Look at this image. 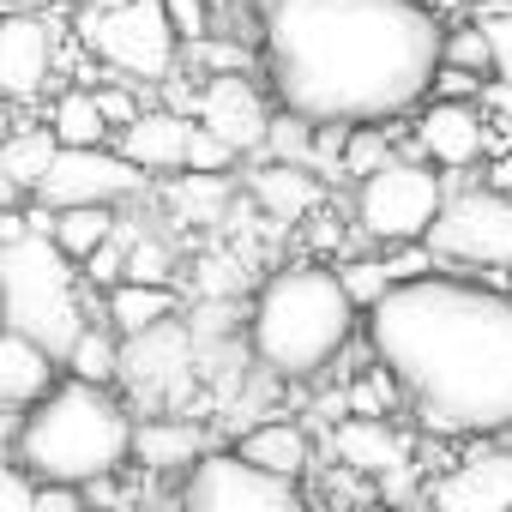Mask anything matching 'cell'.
Wrapping results in <instances>:
<instances>
[{
	"instance_id": "1",
	"label": "cell",
	"mask_w": 512,
	"mask_h": 512,
	"mask_svg": "<svg viewBox=\"0 0 512 512\" xmlns=\"http://www.w3.org/2000/svg\"><path fill=\"white\" fill-rule=\"evenodd\" d=\"M428 0H253V43L284 115L314 127L398 121L440 67Z\"/></svg>"
},
{
	"instance_id": "20",
	"label": "cell",
	"mask_w": 512,
	"mask_h": 512,
	"mask_svg": "<svg viewBox=\"0 0 512 512\" xmlns=\"http://www.w3.org/2000/svg\"><path fill=\"white\" fill-rule=\"evenodd\" d=\"M229 452H235L241 464H253V470H266V476H284V482H302V476L314 470V440H308V428L290 422V416L241 428Z\"/></svg>"
},
{
	"instance_id": "2",
	"label": "cell",
	"mask_w": 512,
	"mask_h": 512,
	"mask_svg": "<svg viewBox=\"0 0 512 512\" xmlns=\"http://www.w3.org/2000/svg\"><path fill=\"white\" fill-rule=\"evenodd\" d=\"M368 356L428 434H512V296L476 278L392 284L368 308Z\"/></svg>"
},
{
	"instance_id": "5",
	"label": "cell",
	"mask_w": 512,
	"mask_h": 512,
	"mask_svg": "<svg viewBox=\"0 0 512 512\" xmlns=\"http://www.w3.org/2000/svg\"><path fill=\"white\" fill-rule=\"evenodd\" d=\"M0 302H7V332H25L55 362L73 350V338L91 326L85 314V278L49 235H19L0 247Z\"/></svg>"
},
{
	"instance_id": "22",
	"label": "cell",
	"mask_w": 512,
	"mask_h": 512,
	"mask_svg": "<svg viewBox=\"0 0 512 512\" xmlns=\"http://www.w3.org/2000/svg\"><path fill=\"white\" fill-rule=\"evenodd\" d=\"M163 320H181V296L175 290H157V284H115L103 290V326L115 338H139Z\"/></svg>"
},
{
	"instance_id": "10",
	"label": "cell",
	"mask_w": 512,
	"mask_h": 512,
	"mask_svg": "<svg viewBox=\"0 0 512 512\" xmlns=\"http://www.w3.org/2000/svg\"><path fill=\"white\" fill-rule=\"evenodd\" d=\"M175 512H314L302 482L266 476L241 464L229 446H211L199 464L181 470L175 482Z\"/></svg>"
},
{
	"instance_id": "3",
	"label": "cell",
	"mask_w": 512,
	"mask_h": 512,
	"mask_svg": "<svg viewBox=\"0 0 512 512\" xmlns=\"http://www.w3.org/2000/svg\"><path fill=\"white\" fill-rule=\"evenodd\" d=\"M241 338H247V362L266 380L302 386V380H320L350 350L356 308L338 290L326 260H290L260 278L247 320H241Z\"/></svg>"
},
{
	"instance_id": "28",
	"label": "cell",
	"mask_w": 512,
	"mask_h": 512,
	"mask_svg": "<svg viewBox=\"0 0 512 512\" xmlns=\"http://www.w3.org/2000/svg\"><path fill=\"white\" fill-rule=\"evenodd\" d=\"M115 356H121V338H115L103 320H91V326L73 338V350L61 356V374H67V380H85V386H115Z\"/></svg>"
},
{
	"instance_id": "17",
	"label": "cell",
	"mask_w": 512,
	"mask_h": 512,
	"mask_svg": "<svg viewBox=\"0 0 512 512\" xmlns=\"http://www.w3.org/2000/svg\"><path fill=\"white\" fill-rule=\"evenodd\" d=\"M187 133H193V115H175V109H163V103H151V109H139L109 145L145 175V181H157V175H181V157H187Z\"/></svg>"
},
{
	"instance_id": "12",
	"label": "cell",
	"mask_w": 512,
	"mask_h": 512,
	"mask_svg": "<svg viewBox=\"0 0 512 512\" xmlns=\"http://www.w3.org/2000/svg\"><path fill=\"white\" fill-rule=\"evenodd\" d=\"M55 67H61V37L49 19H37V13L0 19V103L31 109L37 97H49Z\"/></svg>"
},
{
	"instance_id": "29",
	"label": "cell",
	"mask_w": 512,
	"mask_h": 512,
	"mask_svg": "<svg viewBox=\"0 0 512 512\" xmlns=\"http://www.w3.org/2000/svg\"><path fill=\"white\" fill-rule=\"evenodd\" d=\"M398 157V133L386 121L368 127H344V151H338V181H368L374 169H386Z\"/></svg>"
},
{
	"instance_id": "32",
	"label": "cell",
	"mask_w": 512,
	"mask_h": 512,
	"mask_svg": "<svg viewBox=\"0 0 512 512\" xmlns=\"http://www.w3.org/2000/svg\"><path fill=\"white\" fill-rule=\"evenodd\" d=\"M332 278H338V290L350 296V308L356 314H368L386 290H392V278H386V266H380V253H368V260H344V266H332Z\"/></svg>"
},
{
	"instance_id": "33",
	"label": "cell",
	"mask_w": 512,
	"mask_h": 512,
	"mask_svg": "<svg viewBox=\"0 0 512 512\" xmlns=\"http://www.w3.org/2000/svg\"><path fill=\"white\" fill-rule=\"evenodd\" d=\"M440 67L488 79V37H482V25H446L440 31Z\"/></svg>"
},
{
	"instance_id": "42",
	"label": "cell",
	"mask_w": 512,
	"mask_h": 512,
	"mask_svg": "<svg viewBox=\"0 0 512 512\" xmlns=\"http://www.w3.org/2000/svg\"><path fill=\"white\" fill-rule=\"evenodd\" d=\"M31 512H91L79 488H61V482H37L31 494Z\"/></svg>"
},
{
	"instance_id": "21",
	"label": "cell",
	"mask_w": 512,
	"mask_h": 512,
	"mask_svg": "<svg viewBox=\"0 0 512 512\" xmlns=\"http://www.w3.org/2000/svg\"><path fill=\"white\" fill-rule=\"evenodd\" d=\"M55 380H61V362H55L43 344H31L25 332H7V326H0V410H7V416H25Z\"/></svg>"
},
{
	"instance_id": "23",
	"label": "cell",
	"mask_w": 512,
	"mask_h": 512,
	"mask_svg": "<svg viewBox=\"0 0 512 512\" xmlns=\"http://www.w3.org/2000/svg\"><path fill=\"white\" fill-rule=\"evenodd\" d=\"M43 127L55 133V145H61V151H91V145H109V139H115V133H109V121H103V115H97V103H91V85H61V91L49 97Z\"/></svg>"
},
{
	"instance_id": "9",
	"label": "cell",
	"mask_w": 512,
	"mask_h": 512,
	"mask_svg": "<svg viewBox=\"0 0 512 512\" xmlns=\"http://www.w3.org/2000/svg\"><path fill=\"white\" fill-rule=\"evenodd\" d=\"M446 199V181L434 175V163L398 151L386 169H374L368 181H356V223L368 241L380 247H404V241H422L434 211Z\"/></svg>"
},
{
	"instance_id": "43",
	"label": "cell",
	"mask_w": 512,
	"mask_h": 512,
	"mask_svg": "<svg viewBox=\"0 0 512 512\" xmlns=\"http://www.w3.org/2000/svg\"><path fill=\"white\" fill-rule=\"evenodd\" d=\"M476 109H482V115H500V127H512V85H500V79H482V91H476Z\"/></svg>"
},
{
	"instance_id": "38",
	"label": "cell",
	"mask_w": 512,
	"mask_h": 512,
	"mask_svg": "<svg viewBox=\"0 0 512 512\" xmlns=\"http://www.w3.org/2000/svg\"><path fill=\"white\" fill-rule=\"evenodd\" d=\"M380 266H386V278H392V284H422V278H434V272H440V266H434V253H428L422 241L386 247V253H380Z\"/></svg>"
},
{
	"instance_id": "18",
	"label": "cell",
	"mask_w": 512,
	"mask_h": 512,
	"mask_svg": "<svg viewBox=\"0 0 512 512\" xmlns=\"http://www.w3.org/2000/svg\"><path fill=\"white\" fill-rule=\"evenodd\" d=\"M247 205L260 211L266 223L290 229V223H308L326 205V181L314 169H302V163H266L260 157L247 169Z\"/></svg>"
},
{
	"instance_id": "26",
	"label": "cell",
	"mask_w": 512,
	"mask_h": 512,
	"mask_svg": "<svg viewBox=\"0 0 512 512\" xmlns=\"http://www.w3.org/2000/svg\"><path fill=\"white\" fill-rule=\"evenodd\" d=\"M61 145H55V133L37 121V127H13V133H0V169H7V181L31 199V187L43 181V169H49V157H55Z\"/></svg>"
},
{
	"instance_id": "46",
	"label": "cell",
	"mask_w": 512,
	"mask_h": 512,
	"mask_svg": "<svg viewBox=\"0 0 512 512\" xmlns=\"http://www.w3.org/2000/svg\"><path fill=\"white\" fill-rule=\"evenodd\" d=\"M19 199H25V193H19V187L7 181V169H0V211H7V205H19Z\"/></svg>"
},
{
	"instance_id": "31",
	"label": "cell",
	"mask_w": 512,
	"mask_h": 512,
	"mask_svg": "<svg viewBox=\"0 0 512 512\" xmlns=\"http://www.w3.org/2000/svg\"><path fill=\"white\" fill-rule=\"evenodd\" d=\"M260 157H266V163H302V169H308V157H314V121L272 109V127H266Z\"/></svg>"
},
{
	"instance_id": "25",
	"label": "cell",
	"mask_w": 512,
	"mask_h": 512,
	"mask_svg": "<svg viewBox=\"0 0 512 512\" xmlns=\"http://www.w3.org/2000/svg\"><path fill=\"white\" fill-rule=\"evenodd\" d=\"M163 199L181 223H223L229 199H235V181L229 175H163Z\"/></svg>"
},
{
	"instance_id": "7",
	"label": "cell",
	"mask_w": 512,
	"mask_h": 512,
	"mask_svg": "<svg viewBox=\"0 0 512 512\" xmlns=\"http://www.w3.org/2000/svg\"><path fill=\"white\" fill-rule=\"evenodd\" d=\"M79 43L97 55L103 73H115L139 91H157L163 79L181 73V37L163 19V0H127V7H115L103 19L79 13Z\"/></svg>"
},
{
	"instance_id": "27",
	"label": "cell",
	"mask_w": 512,
	"mask_h": 512,
	"mask_svg": "<svg viewBox=\"0 0 512 512\" xmlns=\"http://www.w3.org/2000/svg\"><path fill=\"white\" fill-rule=\"evenodd\" d=\"M127 229V223H121ZM175 247L157 235V229H127V253H121V284H157V290H175Z\"/></svg>"
},
{
	"instance_id": "8",
	"label": "cell",
	"mask_w": 512,
	"mask_h": 512,
	"mask_svg": "<svg viewBox=\"0 0 512 512\" xmlns=\"http://www.w3.org/2000/svg\"><path fill=\"white\" fill-rule=\"evenodd\" d=\"M199 380V356H193V338L181 320H163L139 338H121V356H115V392L133 416H169L187 404Z\"/></svg>"
},
{
	"instance_id": "6",
	"label": "cell",
	"mask_w": 512,
	"mask_h": 512,
	"mask_svg": "<svg viewBox=\"0 0 512 512\" xmlns=\"http://www.w3.org/2000/svg\"><path fill=\"white\" fill-rule=\"evenodd\" d=\"M422 247L446 278H488L512 272V193L494 187H446Z\"/></svg>"
},
{
	"instance_id": "47",
	"label": "cell",
	"mask_w": 512,
	"mask_h": 512,
	"mask_svg": "<svg viewBox=\"0 0 512 512\" xmlns=\"http://www.w3.org/2000/svg\"><path fill=\"white\" fill-rule=\"evenodd\" d=\"M0 320H7V302H0Z\"/></svg>"
},
{
	"instance_id": "16",
	"label": "cell",
	"mask_w": 512,
	"mask_h": 512,
	"mask_svg": "<svg viewBox=\"0 0 512 512\" xmlns=\"http://www.w3.org/2000/svg\"><path fill=\"white\" fill-rule=\"evenodd\" d=\"M211 452V434L205 422H193L187 410H169V416H133V452H127V470H145V476H181L187 464H199Z\"/></svg>"
},
{
	"instance_id": "24",
	"label": "cell",
	"mask_w": 512,
	"mask_h": 512,
	"mask_svg": "<svg viewBox=\"0 0 512 512\" xmlns=\"http://www.w3.org/2000/svg\"><path fill=\"white\" fill-rule=\"evenodd\" d=\"M115 223H121V211H109V205H67V211H49L43 235L79 266V260H91V253L115 235Z\"/></svg>"
},
{
	"instance_id": "34",
	"label": "cell",
	"mask_w": 512,
	"mask_h": 512,
	"mask_svg": "<svg viewBox=\"0 0 512 512\" xmlns=\"http://www.w3.org/2000/svg\"><path fill=\"white\" fill-rule=\"evenodd\" d=\"M476 25H482V37H488V79L512 85V7H488Z\"/></svg>"
},
{
	"instance_id": "35",
	"label": "cell",
	"mask_w": 512,
	"mask_h": 512,
	"mask_svg": "<svg viewBox=\"0 0 512 512\" xmlns=\"http://www.w3.org/2000/svg\"><path fill=\"white\" fill-rule=\"evenodd\" d=\"M241 157L223 145V139H211L205 127H193L187 133V157H181V175H229Z\"/></svg>"
},
{
	"instance_id": "48",
	"label": "cell",
	"mask_w": 512,
	"mask_h": 512,
	"mask_svg": "<svg viewBox=\"0 0 512 512\" xmlns=\"http://www.w3.org/2000/svg\"><path fill=\"white\" fill-rule=\"evenodd\" d=\"M127 512H133V506H127Z\"/></svg>"
},
{
	"instance_id": "19",
	"label": "cell",
	"mask_w": 512,
	"mask_h": 512,
	"mask_svg": "<svg viewBox=\"0 0 512 512\" xmlns=\"http://www.w3.org/2000/svg\"><path fill=\"white\" fill-rule=\"evenodd\" d=\"M332 458L356 476H404L410 470V440L392 428V416H344L332 422Z\"/></svg>"
},
{
	"instance_id": "40",
	"label": "cell",
	"mask_w": 512,
	"mask_h": 512,
	"mask_svg": "<svg viewBox=\"0 0 512 512\" xmlns=\"http://www.w3.org/2000/svg\"><path fill=\"white\" fill-rule=\"evenodd\" d=\"M428 91H434V103H476L482 79H476V73H458V67H434Z\"/></svg>"
},
{
	"instance_id": "30",
	"label": "cell",
	"mask_w": 512,
	"mask_h": 512,
	"mask_svg": "<svg viewBox=\"0 0 512 512\" xmlns=\"http://www.w3.org/2000/svg\"><path fill=\"white\" fill-rule=\"evenodd\" d=\"M241 253H199L193 260V296L199 302H241Z\"/></svg>"
},
{
	"instance_id": "4",
	"label": "cell",
	"mask_w": 512,
	"mask_h": 512,
	"mask_svg": "<svg viewBox=\"0 0 512 512\" xmlns=\"http://www.w3.org/2000/svg\"><path fill=\"white\" fill-rule=\"evenodd\" d=\"M127 452H133V410L121 404V392L67 374L7 434V464L25 470L31 482H61V488H91L103 476H121Z\"/></svg>"
},
{
	"instance_id": "14",
	"label": "cell",
	"mask_w": 512,
	"mask_h": 512,
	"mask_svg": "<svg viewBox=\"0 0 512 512\" xmlns=\"http://www.w3.org/2000/svg\"><path fill=\"white\" fill-rule=\"evenodd\" d=\"M434 512H512V452L506 446H476L464 452L434 488H428Z\"/></svg>"
},
{
	"instance_id": "13",
	"label": "cell",
	"mask_w": 512,
	"mask_h": 512,
	"mask_svg": "<svg viewBox=\"0 0 512 512\" xmlns=\"http://www.w3.org/2000/svg\"><path fill=\"white\" fill-rule=\"evenodd\" d=\"M193 127H205L211 139H223L235 157H260L266 127H272V103H266V91L253 85L247 73H217V79H199Z\"/></svg>"
},
{
	"instance_id": "39",
	"label": "cell",
	"mask_w": 512,
	"mask_h": 512,
	"mask_svg": "<svg viewBox=\"0 0 512 512\" xmlns=\"http://www.w3.org/2000/svg\"><path fill=\"white\" fill-rule=\"evenodd\" d=\"M163 19H169V31H175L181 49H187V43L211 37V0H163Z\"/></svg>"
},
{
	"instance_id": "11",
	"label": "cell",
	"mask_w": 512,
	"mask_h": 512,
	"mask_svg": "<svg viewBox=\"0 0 512 512\" xmlns=\"http://www.w3.org/2000/svg\"><path fill=\"white\" fill-rule=\"evenodd\" d=\"M145 193H151V181L115 145H91V151H55L43 181L31 187V205H43V211H67V205H109V211H121V205H133Z\"/></svg>"
},
{
	"instance_id": "41",
	"label": "cell",
	"mask_w": 512,
	"mask_h": 512,
	"mask_svg": "<svg viewBox=\"0 0 512 512\" xmlns=\"http://www.w3.org/2000/svg\"><path fill=\"white\" fill-rule=\"evenodd\" d=\"M31 494H37V482L25 470L0 464V512H31Z\"/></svg>"
},
{
	"instance_id": "15",
	"label": "cell",
	"mask_w": 512,
	"mask_h": 512,
	"mask_svg": "<svg viewBox=\"0 0 512 512\" xmlns=\"http://www.w3.org/2000/svg\"><path fill=\"white\" fill-rule=\"evenodd\" d=\"M494 127L476 103H428L422 121H416V145L410 157L422 163H440V169H470L482 151H488Z\"/></svg>"
},
{
	"instance_id": "45",
	"label": "cell",
	"mask_w": 512,
	"mask_h": 512,
	"mask_svg": "<svg viewBox=\"0 0 512 512\" xmlns=\"http://www.w3.org/2000/svg\"><path fill=\"white\" fill-rule=\"evenodd\" d=\"M115 7H127V0H79V13H91V19H103V13H115Z\"/></svg>"
},
{
	"instance_id": "36",
	"label": "cell",
	"mask_w": 512,
	"mask_h": 512,
	"mask_svg": "<svg viewBox=\"0 0 512 512\" xmlns=\"http://www.w3.org/2000/svg\"><path fill=\"white\" fill-rule=\"evenodd\" d=\"M91 103H97V115L109 121V133H121L139 109H151V103H139V85H127V79H115V73H109V85L91 91Z\"/></svg>"
},
{
	"instance_id": "44",
	"label": "cell",
	"mask_w": 512,
	"mask_h": 512,
	"mask_svg": "<svg viewBox=\"0 0 512 512\" xmlns=\"http://www.w3.org/2000/svg\"><path fill=\"white\" fill-rule=\"evenodd\" d=\"M7 13H37V19H49L55 13V0H0Z\"/></svg>"
},
{
	"instance_id": "37",
	"label": "cell",
	"mask_w": 512,
	"mask_h": 512,
	"mask_svg": "<svg viewBox=\"0 0 512 512\" xmlns=\"http://www.w3.org/2000/svg\"><path fill=\"white\" fill-rule=\"evenodd\" d=\"M121 253H127V229L115 223V235L91 253V260H79V278H85L91 290H115V284H121Z\"/></svg>"
}]
</instances>
